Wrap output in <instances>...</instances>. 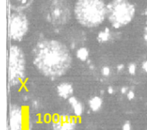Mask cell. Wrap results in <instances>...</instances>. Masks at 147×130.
Returning <instances> with one entry per match:
<instances>
[{
    "instance_id": "cell-10",
    "label": "cell",
    "mask_w": 147,
    "mask_h": 130,
    "mask_svg": "<svg viewBox=\"0 0 147 130\" xmlns=\"http://www.w3.org/2000/svg\"><path fill=\"white\" fill-rule=\"evenodd\" d=\"M33 0H9V5L12 10L16 11H21L27 8Z\"/></svg>"
},
{
    "instance_id": "cell-11",
    "label": "cell",
    "mask_w": 147,
    "mask_h": 130,
    "mask_svg": "<svg viewBox=\"0 0 147 130\" xmlns=\"http://www.w3.org/2000/svg\"><path fill=\"white\" fill-rule=\"evenodd\" d=\"M69 99V103L71 104V106L73 108L74 113L76 116H80L81 115V113L83 112V106L82 104L80 103V101L76 99V98H70Z\"/></svg>"
},
{
    "instance_id": "cell-12",
    "label": "cell",
    "mask_w": 147,
    "mask_h": 130,
    "mask_svg": "<svg viewBox=\"0 0 147 130\" xmlns=\"http://www.w3.org/2000/svg\"><path fill=\"white\" fill-rule=\"evenodd\" d=\"M89 106H90L91 110L94 112L98 111L102 106V99L97 96L93 97L89 100Z\"/></svg>"
},
{
    "instance_id": "cell-6",
    "label": "cell",
    "mask_w": 147,
    "mask_h": 130,
    "mask_svg": "<svg viewBox=\"0 0 147 130\" xmlns=\"http://www.w3.org/2000/svg\"><path fill=\"white\" fill-rule=\"evenodd\" d=\"M28 31V20L26 15L17 11L9 18V36L13 41H21Z\"/></svg>"
},
{
    "instance_id": "cell-19",
    "label": "cell",
    "mask_w": 147,
    "mask_h": 130,
    "mask_svg": "<svg viewBox=\"0 0 147 130\" xmlns=\"http://www.w3.org/2000/svg\"><path fill=\"white\" fill-rule=\"evenodd\" d=\"M142 68H143L144 71L147 73V60L143 63V64H142Z\"/></svg>"
},
{
    "instance_id": "cell-3",
    "label": "cell",
    "mask_w": 147,
    "mask_h": 130,
    "mask_svg": "<svg viewBox=\"0 0 147 130\" xmlns=\"http://www.w3.org/2000/svg\"><path fill=\"white\" fill-rule=\"evenodd\" d=\"M135 8L127 0H112L107 6V17L113 27H123L133 20Z\"/></svg>"
},
{
    "instance_id": "cell-1",
    "label": "cell",
    "mask_w": 147,
    "mask_h": 130,
    "mask_svg": "<svg viewBox=\"0 0 147 130\" xmlns=\"http://www.w3.org/2000/svg\"><path fill=\"white\" fill-rule=\"evenodd\" d=\"M33 63L42 75L60 77L72 64V56L67 46L56 40L45 39L38 42L33 51Z\"/></svg>"
},
{
    "instance_id": "cell-4",
    "label": "cell",
    "mask_w": 147,
    "mask_h": 130,
    "mask_svg": "<svg viewBox=\"0 0 147 130\" xmlns=\"http://www.w3.org/2000/svg\"><path fill=\"white\" fill-rule=\"evenodd\" d=\"M26 72V58L22 50L11 45L8 53V76L11 86L18 85L23 79Z\"/></svg>"
},
{
    "instance_id": "cell-18",
    "label": "cell",
    "mask_w": 147,
    "mask_h": 130,
    "mask_svg": "<svg viewBox=\"0 0 147 130\" xmlns=\"http://www.w3.org/2000/svg\"><path fill=\"white\" fill-rule=\"evenodd\" d=\"M123 130H130V125L129 122H126L123 125Z\"/></svg>"
},
{
    "instance_id": "cell-15",
    "label": "cell",
    "mask_w": 147,
    "mask_h": 130,
    "mask_svg": "<svg viewBox=\"0 0 147 130\" xmlns=\"http://www.w3.org/2000/svg\"><path fill=\"white\" fill-rule=\"evenodd\" d=\"M101 72L104 76H108L111 74V69L108 67H103V68L101 69Z\"/></svg>"
},
{
    "instance_id": "cell-13",
    "label": "cell",
    "mask_w": 147,
    "mask_h": 130,
    "mask_svg": "<svg viewBox=\"0 0 147 130\" xmlns=\"http://www.w3.org/2000/svg\"><path fill=\"white\" fill-rule=\"evenodd\" d=\"M77 58L81 61H86L88 58V51L86 48H80L76 52Z\"/></svg>"
},
{
    "instance_id": "cell-16",
    "label": "cell",
    "mask_w": 147,
    "mask_h": 130,
    "mask_svg": "<svg viewBox=\"0 0 147 130\" xmlns=\"http://www.w3.org/2000/svg\"><path fill=\"white\" fill-rule=\"evenodd\" d=\"M129 72H130V74H134L135 73V71H136V67H135V65L134 64H130V66H129Z\"/></svg>"
},
{
    "instance_id": "cell-7",
    "label": "cell",
    "mask_w": 147,
    "mask_h": 130,
    "mask_svg": "<svg viewBox=\"0 0 147 130\" xmlns=\"http://www.w3.org/2000/svg\"><path fill=\"white\" fill-rule=\"evenodd\" d=\"M9 130H22V113L19 106H11L9 113Z\"/></svg>"
},
{
    "instance_id": "cell-14",
    "label": "cell",
    "mask_w": 147,
    "mask_h": 130,
    "mask_svg": "<svg viewBox=\"0 0 147 130\" xmlns=\"http://www.w3.org/2000/svg\"><path fill=\"white\" fill-rule=\"evenodd\" d=\"M110 37L109 31L105 30L99 33V36H98V39H99V41L101 42H106V41H108V38Z\"/></svg>"
},
{
    "instance_id": "cell-2",
    "label": "cell",
    "mask_w": 147,
    "mask_h": 130,
    "mask_svg": "<svg viewBox=\"0 0 147 130\" xmlns=\"http://www.w3.org/2000/svg\"><path fill=\"white\" fill-rule=\"evenodd\" d=\"M74 14L81 25L96 27L102 24L107 17V7L103 0H77Z\"/></svg>"
},
{
    "instance_id": "cell-8",
    "label": "cell",
    "mask_w": 147,
    "mask_h": 130,
    "mask_svg": "<svg viewBox=\"0 0 147 130\" xmlns=\"http://www.w3.org/2000/svg\"><path fill=\"white\" fill-rule=\"evenodd\" d=\"M75 125V121L71 117L62 116L55 121L53 129L54 130H73Z\"/></svg>"
},
{
    "instance_id": "cell-5",
    "label": "cell",
    "mask_w": 147,
    "mask_h": 130,
    "mask_svg": "<svg viewBox=\"0 0 147 130\" xmlns=\"http://www.w3.org/2000/svg\"><path fill=\"white\" fill-rule=\"evenodd\" d=\"M43 12L46 19L55 25L68 23L70 19V7L67 0H46Z\"/></svg>"
},
{
    "instance_id": "cell-9",
    "label": "cell",
    "mask_w": 147,
    "mask_h": 130,
    "mask_svg": "<svg viewBox=\"0 0 147 130\" xmlns=\"http://www.w3.org/2000/svg\"><path fill=\"white\" fill-rule=\"evenodd\" d=\"M58 94L63 99H70L73 93V88L72 85L69 82H62L57 87Z\"/></svg>"
},
{
    "instance_id": "cell-17",
    "label": "cell",
    "mask_w": 147,
    "mask_h": 130,
    "mask_svg": "<svg viewBox=\"0 0 147 130\" xmlns=\"http://www.w3.org/2000/svg\"><path fill=\"white\" fill-rule=\"evenodd\" d=\"M144 40H145V43H146V45L147 47V23L145 26V29H144Z\"/></svg>"
}]
</instances>
